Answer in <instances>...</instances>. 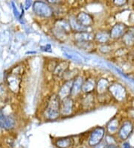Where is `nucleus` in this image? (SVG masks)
I'll return each instance as SVG.
<instances>
[{
    "label": "nucleus",
    "mask_w": 134,
    "mask_h": 148,
    "mask_svg": "<svg viewBox=\"0 0 134 148\" xmlns=\"http://www.w3.org/2000/svg\"><path fill=\"white\" fill-rule=\"evenodd\" d=\"M44 116L47 121H56L61 115V99L57 94L49 97L44 110Z\"/></svg>",
    "instance_id": "obj_1"
},
{
    "label": "nucleus",
    "mask_w": 134,
    "mask_h": 148,
    "mask_svg": "<svg viewBox=\"0 0 134 148\" xmlns=\"http://www.w3.org/2000/svg\"><path fill=\"white\" fill-rule=\"evenodd\" d=\"M52 32L56 38L59 39H62V38L65 39L71 32L69 21L65 20H57L54 25Z\"/></svg>",
    "instance_id": "obj_2"
},
{
    "label": "nucleus",
    "mask_w": 134,
    "mask_h": 148,
    "mask_svg": "<svg viewBox=\"0 0 134 148\" xmlns=\"http://www.w3.org/2000/svg\"><path fill=\"white\" fill-rule=\"evenodd\" d=\"M33 11L37 16L44 18H50L54 14L52 6L42 1L34 2L33 5Z\"/></svg>",
    "instance_id": "obj_3"
},
{
    "label": "nucleus",
    "mask_w": 134,
    "mask_h": 148,
    "mask_svg": "<svg viewBox=\"0 0 134 148\" xmlns=\"http://www.w3.org/2000/svg\"><path fill=\"white\" fill-rule=\"evenodd\" d=\"M105 132L106 129L103 127H97L93 129L88 138V146L93 147L101 143L105 136Z\"/></svg>",
    "instance_id": "obj_4"
},
{
    "label": "nucleus",
    "mask_w": 134,
    "mask_h": 148,
    "mask_svg": "<svg viewBox=\"0 0 134 148\" xmlns=\"http://www.w3.org/2000/svg\"><path fill=\"white\" fill-rule=\"evenodd\" d=\"M110 96L118 102H123L127 97V90L122 84L116 82L111 84L108 89Z\"/></svg>",
    "instance_id": "obj_5"
},
{
    "label": "nucleus",
    "mask_w": 134,
    "mask_h": 148,
    "mask_svg": "<svg viewBox=\"0 0 134 148\" xmlns=\"http://www.w3.org/2000/svg\"><path fill=\"white\" fill-rule=\"evenodd\" d=\"M75 110V101L71 97L61 99V115L68 117L72 114Z\"/></svg>",
    "instance_id": "obj_6"
},
{
    "label": "nucleus",
    "mask_w": 134,
    "mask_h": 148,
    "mask_svg": "<svg viewBox=\"0 0 134 148\" xmlns=\"http://www.w3.org/2000/svg\"><path fill=\"white\" fill-rule=\"evenodd\" d=\"M133 124L131 121H125L118 131V136L122 141H126L131 136L133 131Z\"/></svg>",
    "instance_id": "obj_7"
},
{
    "label": "nucleus",
    "mask_w": 134,
    "mask_h": 148,
    "mask_svg": "<svg viewBox=\"0 0 134 148\" xmlns=\"http://www.w3.org/2000/svg\"><path fill=\"white\" fill-rule=\"evenodd\" d=\"M76 18L79 23L85 28L89 29L92 25H94L95 21L94 18L91 14H89L86 12H80L76 15Z\"/></svg>",
    "instance_id": "obj_8"
},
{
    "label": "nucleus",
    "mask_w": 134,
    "mask_h": 148,
    "mask_svg": "<svg viewBox=\"0 0 134 148\" xmlns=\"http://www.w3.org/2000/svg\"><path fill=\"white\" fill-rule=\"evenodd\" d=\"M127 32V26L123 23H117L112 27L110 31V39L117 40L124 36V34Z\"/></svg>",
    "instance_id": "obj_9"
},
{
    "label": "nucleus",
    "mask_w": 134,
    "mask_h": 148,
    "mask_svg": "<svg viewBox=\"0 0 134 148\" xmlns=\"http://www.w3.org/2000/svg\"><path fill=\"white\" fill-rule=\"evenodd\" d=\"M84 79L82 76H78L73 80V83H72V87H71V94L70 97L74 99L75 97H77L82 93V87L84 84Z\"/></svg>",
    "instance_id": "obj_10"
},
{
    "label": "nucleus",
    "mask_w": 134,
    "mask_h": 148,
    "mask_svg": "<svg viewBox=\"0 0 134 148\" xmlns=\"http://www.w3.org/2000/svg\"><path fill=\"white\" fill-rule=\"evenodd\" d=\"M68 21L69 23L70 28H71V31L75 32V33L84 32H89L88 31L89 29L84 27V26H82V25L79 23V22L78 21L77 18H76V16H75V15H71V16L69 17Z\"/></svg>",
    "instance_id": "obj_11"
},
{
    "label": "nucleus",
    "mask_w": 134,
    "mask_h": 148,
    "mask_svg": "<svg viewBox=\"0 0 134 148\" xmlns=\"http://www.w3.org/2000/svg\"><path fill=\"white\" fill-rule=\"evenodd\" d=\"M72 83H73V80L65 82L63 84L62 86L60 88L57 94H58V96H59L61 99L70 97Z\"/></svg>",
    "instance_id": "obj_12"
},
{
    "label": "nucleus",
    "mask_w": 134,
    "mask_h": 148,
    "mask_svg": "<svg viewBox=\"0 0 134 148\" xmlns=\"http://www.w3.org/2000/svg\"><path fill=\"white\" fill-rule=\"evenodd\" d=\"M110 40V32L99 31L96 32L94 35V42L95 43H99L101 45L105 44Z\"/></svg>",
    "instance_id": "obj_13"
},
{
    "label": "nucleus",
    "mask_w": 134,
    "mask_h": 148,
    "mask_svg": "<svg viewBox=\"0 0 134 148\" xmlns=\"http://www.w3.org/2000/svg\"><path fill=\"white\" fill-rule=\"evenodd\" d=\"M97 82L93 78H89L84 80L82 87V92L86 94H93L96 89Z\"/></svg>",
    "instance_id": "obj_14"
},
{
    "label": "nucleus",
    "mask_w": 134,
    "mask_h": 148,
    "mask_svg": "<svg viewBox=\"0 0 134 148\" xmlns=\"http://www.w3.org/2000/svg\"><path fill=\"white\" fill-rule=\"evenodd\" d=\"M110 85V82L106 78H101L96 83V91L97 94H105L108 91L109 87Z\"/></svg>",
    "instance_id": "obj_15"
},
{
    "label": "nucleus",
    "mask_w": 134,
    "mask_h": 148,
    "mask_svg": "<svg viewBox=\"0 0 134 148\" xmlns=\"http://www.w3.org/2000/svg\"><path fill=\"white\" fill-rule=\"evenodd\" d=\"M70 63L67 61H61L57 62L54 71H53V74L54 76H61L65 73L66 71L69 70Z\"/></svg>",
    "instance_id": "obj_16"
},
{
    "label": "nucleus",
    "mask_w": 134,
    "mask_h": 148,
    "mask_svg": "<svg viewBox=\"0 0 134 148\" xmlns=\"http://www.w3.org/2000/svg\"><path fill=\"white\" fill-rule=\"evenodd\" d=\"M94 35L95 34L90 32H84L75 34V42H86L94 41Z\"/></svg>",
    "instance_id": "obj_17"
},
{
    "label": "nucleus",
    "mask_w": 134,
    "mask_h": 148,
    "mask_svg": "<svg viewBox=\"0 0 134 148\" xmlns=\"http://www.w3.org/2000/svg\"><path fill=\"white\" fill-rule=\"evenodd\" d=\"M120 128L119 126V121L117 118H113L107 123V126H106V129H107V132H108L109 135H112L118 132V130Z\"/></svg>",
    "instance_id": "obj_18"
},
{
    "label": "nucleus",
    "mask_w": 134,
    "mask_h": 148,
    "mask_svg": "<svg viewBox=\"0 0 134 148\" xmlns=\"http://www.w3.org/2000/svg\"><path fill=\"white\" fill-rule=\"evenodd\" d=\"M54 145L57 148H69L73 145V139L71 137L60 138L56 140Z\"/></svg>",
    "instance_id": "obj_19"
},
{
    "label": "nucleus",
    "mask_w": 134,
    "mask_h": 148,
    "mask_svg": "<svg viewBox=\"0 0 134 148\" xmlns=\"http://www.w3.org/2000/svg\"><path fill=\"white\" fill-rule=\"evenodd\" d=\"M95 103V97L93 94H86L81 101V105L84 109H90L93 108Z\"/></svg>",
    "instance_id": "obj_20"
},
{
    "label": "nucleus",
    "mask_w": 134,
    "mask_h": 148,
    "mask_svg": "<svg viewBox=\"0 0 134 148\" xmlns=\"http://www.w3.org/2000/svg\"><path fill=\"white\" fill-rule=\"evenodd\" d=\"M122 41L126 46H132L134 44V28L127 30L122 37Z\"/></svg>",
    "instance_id": "obj_21"
},
{
    "label": "nucleus",
    "mask_w": 134,
    "mask_h": 148,
    "mask_svg": "<svg viewBox=\"0 0 134 148\" xmlns=\"http://www.w3.org/2000/svg\"><path fill=\"white\" fill-rule=\"evenodd\" d=\"M77 43V46L84 50H90L94 48V43L93 41H86V42H75Z\"/></svg>",
    "instance_id": "obj_22"
},
{
    "label": "nucleus",
    "mask_w": 134,
    "mask_h": 148,
    "mask_svg": "<svg viewBox=\"0 0 134 148\" xmlns=\"http://www.w3.org/2000/svg\"><path fill=\"white\" fill-rule=\"evenodd\" d=\"M104 141L107 145H117V141L112 136V135H107L104 138Z\"/></svg>",
    "instance_id": "obj_23"
},
{
    "label": "nucleus",
    "mask_w": 134,
    "mask_h": 148,
    "mask_svg": "<svg viewBox=\"0 0 134 148\" xmlns=\"http://www.w3.org/2000/svg\"><path fill=\"white\" fill-rule=\"evenodd\" d=\"M99 51L101 53H103V54H107V53H110L111 51V47L110 44H108V43H105V44H103V45H101L99 47Z\"/></svg>",
    "instance_id": "obj_24"
},
{
    "label": "nucleus",
    "mask_w": 134,
    "mask_h": 148,
    "mask_svg": "<svg viewBox=\"0 0 134 148\" xmlns=\"http://www.w3.org/2000/svg\"><path fill=\"white\" fill-rule=\"evenodd\" d=\"M106 147H107V144L105 143V141H102V142L100 143L99 145L93 147L92 148H106Z\"/></svg>",
    "instance_id": "obj_25"
},
{
    "label": "nucleus",
    "mask_w": 134,
    "mask_h": 148,
    "mask_svg": "<svg viewBox=\"0 0 134 148\" xmlns=\"http://www.w3.org/2000/svg\"><path fill=\"white\" fill-rule=\"evenodd\" d=\"M114 3L116 4L117 6H121L124 5V4L126 3V2H125V1H115Z\"/></svg>",
    "instance_id": "obj_26"
},
{
    "label": "nucleus",
    "mask_w": 134,
    "mask_h": 148,
    "mask_svg": "<svg viewBox=\"0 0 134 148\" xmlns=\"http://www.w3.org/2000/svg\"><path fill=\"white\" fill-rule=\"evenodd\" d=\"M122 148H131V146L128 142H124L122 144Z\"/></svg>",
    "instance_id": "obj_27"
},
{
    "label": "nucleus",
    "mask_w": 134,
    "mask_h": 148,
    "mask_svg": "<svg viewBox=\"0 0 134 148\" xmlns=\"http://www.w3.org/2000/svg\"><path fill=\"white\" fill-rule=\"evenodd\" d=\"M106 148H119L118 145H107Z\"/></svg>",
    "instance_id": "obj_28"
},
{
    "label": "nucleus",
    "mask_w": 134,
    "mask_h": 148,
    "mask_svg": "<svg viewBox=\"0 0 134 148\" xmlns=\"http://www.w3.org/2000/svg\"><path fill=\"white\" fill-rule=\"evenodd\" d=\"M80 148H88V147H80Z\"/></svg>",
    "instance_id": "obj_29"
}]
</instances>
